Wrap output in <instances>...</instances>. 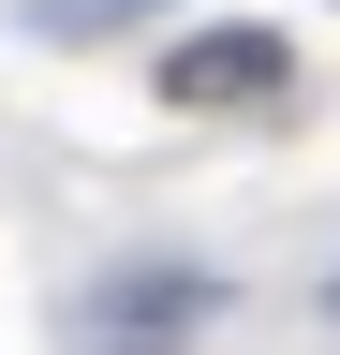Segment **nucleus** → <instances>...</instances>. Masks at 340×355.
<instances>
[{
	"label": "nucleus",
	"instance_id": "2",
	"mask_svg": "<svg viewBox=\"0 0 340 355\" xmlns=\"http://www.w3.org/2000/svg\"><path fill=\"white\" fill-rule=\"evenodd\" d=\"M104 311H118V326H193L207 282H104Z\"/></svg>",
	"mask_w": 340,
	"mask_h": 355
},
{
	"label": "nucleus",
	"instance_id": "1",
	"mask_svg": "<svg viewBox=\"0 0 340 355\" xmlns=\"http://www.w3.org/2000/svg\"><path fill=\"white\" fill-rule=\"evenodd\" d=\"M281 89V30H193L163 44V104H267Z\"/></svg>",
	"mask_w": 340,
	"mask_h": 355
},
{
	"label": "nucleus",
	"instance_id": "3",
	"mask_svg": "<svg viewBox=\"0 0 340 355\" xmlns=\"http://www.w3.org/2000/svg\"><path fill=\"white\" fill-rule=\"evenodd\" d=\"M60 44H89V30H134V15H163V0H30Z\"/></svg>",
	"mask_w": 340,
	"mask_h": 355
}]
</instances>
